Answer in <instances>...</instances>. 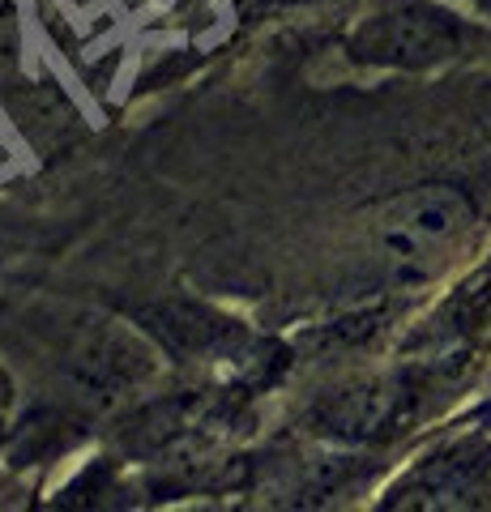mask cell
<instances>
[{
  "label": "cell",
  "mask_w": 491,
  "mask_h": 512,
  "mask_svg": "<svg viewBox=\"0 0 491 512\" xmlns=\"http://www.w3.org/2000/svg\"><path fill=\"white\" fill-rule=\"evenodd\" d=\"M474 227H479V205L470 192L449 180H427L376 205L368 248L393 286H423L436 282L466 252Z\"/></svg>",
  "instance_id": "cell-1"
},
{
  "label": "cell",
  "mask_w": 491,
  "mask_h": 512,
  "mask_svg": "<svg viewBox=\"0 0 491 512\" xmlns=\"http://www.w3.org/2000/svg\"><path fill=\"white\" fill-rule=\"evenodd\" d=\"M491 52V26L449 0H376L346 30V56L380 73H436Z\"/></svg>",
  "instance_id": "cell-2"
},
{
  "label": "cell",
  "mask_w": 491,
  "mask_h": 512,
  "mask_svg": "<svg viewBox=\"0 0 491 512\" xmlns=\"http://www.w3.org/2000/svg\"><path fill=\"white\" fill-rule=\"evenodd\" d=\"M432 393L427 367H385L338 384L312 410V427L334 444H376L406 431Z\"/></svg>",
  "instance_id": "cell-3"
},
{
  "label": "cell",
  "mask_w": 491,
  "mask_h": 512,
  "mask_svg": "<svg viewBox=\"0 0 491 512\" xmlns=\"http://www.w3.org/2000/svg\"><path fill=\"white\" fill-rule=\"evenodd\" d=\"M380 508H491V431L474 427L427 448L385 487Z\"/></svg>",
  "instance_id": "cell-4"
},
{
  "label": "cell",
  "mask_w": 491,
  "mask_h": 512,
  "mask_svg": "<svg viewBox=\"0 0 491 512\" xmlns=\"http://www.w3.org/2000/svg\"><path fill=\"white\" fill-rule=\"evenodd\" d=\"M440 338L466 350L491 338V261L449 299L445 316H440Z\"/></svg>",
  "instance_id": "cell-5"
},
{
  "label": "cell",
  "mask_w": 491,
  "mask_h": 512,
  "mask_svg": "<svg viewBox=\"0 0 491 512\" xmlns=\"http://www.w3.org/2000/svg\"><path fill=\"white\" fill-rule=\"evenodd\" d=\"M474 5H479V9L487 13V18H491V0H474Z\"/></svg>",
  "instance_id": "cell-6"
},
{
  "label": "cell",
  "mask_w": 491,
  "mask_h": 512,
  "mask_svg": "<svg viewBox=\"0 0 491 512\" xmlns=\"http://www.w3.org/2000/svg\"><path fill=\"white\" fill-rule=\"evenodd\" d=\"M299 5H321V0H299Z\"/></svg>",
  "instance_id": "cell-7"
}]
</instances>
